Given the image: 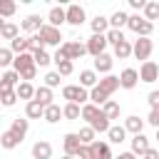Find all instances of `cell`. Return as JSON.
Returning <instances> with one entry per match:
<instances>
[{"mask_svg": "<svg viewBox=\"0 0 159 159\" xmlns=\"http://www.w3.org/2000/svg\"><path fill=\"white\" fill-rule=\"evenodd\" d=\"M119 87H122V84H119V77L107 75V77H102V80H99V84L89 92V102H92V104H97V107H104V104L109 102V94H114Z\"/></svg>", "mask_w": 159, "mask_h": 159, "instance_id": "cell-1", "label": "cell"}, {"mask_svg": "<svg viewBox=\"0 0 159 159\" xmlns=\"http://www.w3.org/2000/svg\"><path fill=\"white\" fill-rule=\"evenodd\" d=\"M127 27H129L132 32H137L139 37H149V35H152V30H154V22H149V20H147V17H142V15H129Z\"/></svg>", "mask_w": 159, "mask_h": 159, "instance_id": "cell-2", "label": "cell"}, {"mask_svg": "<svg viewBox=\"0 0 159 159\" xmlns=\"http://www.w3.org/2000/svg\"><path fill=\"white\" fill-rule=\"evenodd\" d=\"M62 97H65L67 102L82 104V102H87V99H89V92H87L82 84H67V87H62Z\"/></svg>", "mask_w": 159, "mask_h": 159, "instance_id": "cell-3", "label": "cell"}, {"mask_svg": "<svg viewBox=\"0 0 159 159\" xmlns=\"http://www.w3.org/2000/svg\"><path fill=\"white\" fill-rule=\"evenodd\" d=\"M37 35H40V40L45 42V47H47V45H57V47H60V40H62V32H60V27L42 25V30H40Z\"/></svg>", "mask_w": 159, "mask_h": 159, "instance_id": "cell-4", "label": "cell"}, {"mask_svg": "<svg viewBox=\"0 0 159 159\" xmlns=\"http://www.w3.org/2000/svg\"><path fill=\"white\" fill-rule=\"evenodd\" d=\"M107 35H92L89 40H87V52L92 55V57H99V55H104V50H107Z\"/></svg>", "mask_w": 159, "mask_h": 159, "instance_id": "cell-5", "label": "cell"}, {"mask_svg": "<svg viewBox=\"0 0 159 159\" xmlns=\"http://www.w3.org/2000/svg\"><path fill=\"white\" fill-rule=\"evenodd\" d=\"M152 50H154V42H152L149 37H139V40L134 42V57H137V60H144V62H149V55H152Z\"/></svg>", "mask_w": 159, "mask_h": 159, "instance_id": "cell-6", "label": "cell"}, {"mask_svg": "<svg viewBox=\"0 0 159 159\" xmlns=\"http://www.w3.org/2000/svg\"><path fill=\"white\" fill-rule=\"evenodd\" d=\"M139 80L142 82H157L159 80V65L157 62H142V67H139Z\"/></svg>", "mask_w": 159, "mask_h": 159, "instance_id": "cell-7", "label": "cell"}, {"mask_svg": "<svg viewBox=\"0 0 159 159\" xmlns=\"http://www.w3.org/2000/svg\"><path fill=\"white\" fill-rule=\"evenodd\" d=\"M62 147H65V154H67V157H77V152H80V147H82V142H80V134H77V132H70V134H65V139H62Z\"/></svg>", "mask_w": 159, "mask_h": 159, "instance_id": "cell-8", "label": "cell"}, {"mask_svg": "<svg viewBox=\"0 0 159 159\" xmlns=\"http://www.w3.org/2000/svg\"><path fill=\"white\" fill-rule=\"evenodd\" d=\"M2 82H0V89H17L22 82V77H20V72H15V70H5L2 72V77H0Z\"/></svg>", "mask_w": 159, "mask_h": 159, "instance_id": "cell-9", "label": "cell"}, {"mask_svg": "<svg viewBox=\"0 0 159 159\" xmlns=\"http://www.w3.org/2000/svg\"><path fill=\"white\" fill-rule=\"evenodd\" d=\"M137 82H139V72H137L134 67L122 70V75H119V84H122L124 89H134V87H137Z\"/></svg>", "mask_w": 159, "mask_h": 159, "instance_id": "cell-10", "label": "cell"}, {"mask_svg": "<svg viewBox=\"0 0 159 159\" xmlns=\"http://www.w3.org/2000/svg\"><path fill=\"white\" fill-rule=\"evenodd\" d=\"M62 50H65L67 60L72 62V60H80V57L87 52V45H82V42H65V45H62Z\"/></svg>", "mask_w": 159, "mask_h": 159, "instance_id": "cell-11", "label": "cell"}, {"mask_svg": "<svg viewBox=\"0 0 159 159\" xmlns=\"http://www.w3.org/2000/svg\"><path fill=\"white\" fill-rule=\"evenodd\" d=\"M15 72H25L30 67H35V55L32 52H22V55H15V62H12Z\"/></svg>", "mask_w": 159, "mask_h": 159, "instance_id": "cell-12", "label": "cell"}, {"mask_svg": "<svg viewBox=\"0 0 159 159\" xmlns=\"http://www.w3.org/2000/svg\"><path fill=\"white\" fill-rule=\"evenodd\" d=\"M67 22H70L72 27H80V25L84 22V7H82V5H70V7H67Z\"/></svg>", "mask_w": 159, "mask_h": 159, "instance_id": "cell-13", "label": "cell"}, {"mask_svg": "<svg viewBox=\"0 0 159 159\" xmlns=\"http://www.w3.org/2000/svg\"><path fill=\"white\" fill-rule=\"evenodd\" d=\"M149 149H152V147H149V137H144V134H134V137H132V152H134V154L144 157Z\"/></svg>", "mask_w": 159, "mask_h": 159, "instance_id": "cell-14", "label": "cell"}, {"mask_svg": "<svg viewBox=\"0 0 159 159\" xmlns=\"http://www.w3.org/2000/svg\"><path fill=\"white\" fill-rule=\"evenodd\" d=\"M32 157H35V159H50V157H52V144L45 142V139L35 142V144H32Z\"/></svg>", "mask_w": 159, "mask_h": 159, "instance_id": "cell-15", "label": "cell"}, {"mask_svg": "<svg viewBox=\"0 0 159 159\" xmlns=\"http://www.w3.org/2000/svg\"><path fill=\"white\" fill-rule=\"evenodd\" d=\"M42 25H45V22H42V17H40V15H27V17L20 22V27H22L25 32H40V30H42Z\"/></svg>", "mask_w": 159, "mask_h": 159, "instance_id": "cell-16", "label": "cell"}, {"mask_svg": "<svg viewBox=\"0 0 159 159\" xmlns=\"http://www.w3.org/2000/svg\"><path fill=\"white\" fill-rule=\"evenodd\" d=\"M112 65H114V57L112 55H99V57H94V72H102V75H109V70H112Z\"/></svg>", "mask_w": 159, "mask_h": 159, "instance_id": "cell-17", "label": "cell"}, {"mask_svg": "<svg viewBox=\"0 0 159 159\" xmlns=\"http://www.w3.org/2000/svg\"><path fill=\"white\" fill-rule=\"evenodd\" d=\"M92 159H114V154H112L107 142H94L92 144Z\"/></svg>", "mask_w": 159, "mask_h": 159, "instance_id": "cell-18", "label": "cell"}, {"mask_svg": "<svg viewBox=\"0 0 159 159\" xmlns=\"http://www.w3.org/2000/svg\"><path fill=\"white\" fill-rule=\"evenodd\" d=\"M62 22H67V10H62V7H52V10H50V15H47V25L60 27Z\"/></svg>", "mask_w": 159, "mask_h": 159, "instance_id": "cell-19", "label": "cell"}, {"mask_svg": "<svg viewBox=\"0 0 159 159\" xmlns=\"http://www.w3.org/2000/svg\"><path fill=\"white\" fill-rule=\"evenodd\" d=\"M89 27H92V35H107L112 27H109V20L107 17H102V15H97L92 22H89Z\"/></svg>", "mask_w": 159, "mask_h": 159, "instance_id": "cell-20", "label": "cell"}, {"mask_svg": "<svg viewBox=\"0 0 159 159\" xmlns=\"http://www.w3.org/2000/svg\"><path fill=\"white\" fill-rule=\"evenodd\" d=\"M45 109L47 107H42L37 99H32V102H27V107H25V114H27V119H45Z\"/></svg>", "mask_w": 159, "mask_h": 159, "instance_id": "cell-21", "label": "cell"}, {"mask_svg": "<svg viewBox=\"0 0 159 159\" xmlns=\"http://www.w3.org/2000/svg\"><path fill=\"white\" fill-rule=\"evenodd\" d=\"M99 114H102V107H97V104H92V102L82 107V119H84L87 124L97 122V119H99Z\"/></svg>", "mask_w": 159, "mask_h": 159, "instance_id": "cell-22", "label": "cell"}, {"mask_svg": "<svg viewBox=\"0 0 159 159\" xmlns=\"http://www.w3.org/2000/svg\"><path fill=\"white\" fill-rule=\"evenodd\" d=\"M0 37L12 42V40H17V37H20V27H17V25H12V22H2V25H0Z\"/></svg>", "mask_w": 159, "mask_h": 159, "instance_id": "cell-23", "label": "cell"}, {"mask_svg": "<svg viewBox=\"0 0 159 159\" xmlns=\"http://www.w3.org/2000/svg\"><path fill=\"white\" fill-rule=\"evenodd\" d=\"M80 84H82L84 89H87V87H92V89H94V87L99 84L97 72H94V70H82V72H80Z\"/></svg>", "mask_w": 159, "mask_h": 159, "instance_id": "cell-24", "label": "cell"}, {"mask_svg": "<svg viewBox=\"0 0 159 159\" xmlns=\"http://www.w3.org/2000/svg\"><path fill=\"white\" fill-rule=\"evenodd\" d=\"M124 129L132 132V134H142V129H144V119H139L137 114H132V117L124 119Z\"/></svg>", "mask_w": 159, "mask_h": 159, "instance_id": "cell-25", "label": "cell"}, {"mask_svg": "<svg viewBox=\"0 0 159 159\" xmlns=\"http://www.w3.org/2000/svg\"><path fill=\"white\" fill-rule=\"evenodd\" d=\"M27 127H30V122L17 117V119H12V127H10V132H12V134H15V137L22 142V139H25V134H27Z\"/></svg>", "mask_w": 159, "mask_h": 159, "instance_id": "cell-26", "label": "cell"}, {"mask_svg": "<svg viewBox=\"0 0 159 159\" xmlns=\"http://www.w3.org/2000/svg\"><path fill=\"white\" fill-rule=\"evenodd\" d=\"M35 99H37L42 107H50V104H55V102H52V89H50V87H45V84H42V87H37V92H35Z\"/></svg>", "mask_w": 159, "mask_h": 159, "instance_id": "cell-27", "label": "cell"}, {"mask_svg": "<svg viewBox=\"0 0 159 159\" xmlns=\"http://www.w3.org/2000/svg\"><path fill=\"white\" fill-rule=\"evenodd\" d=\"M127 22H129V15H127V12H122V10H117V12L109 17V27H112V30H122Z\"/></svg>", "mask_w": 159, "mask_h": 159, "instance_id": "cell-28", "label": "cell"}, {"mask_svg": "<svg viewBox=\"0 0 159 159\" xmlns=\"http://www.w3.org/2000/svg\"><path fill=\"white\" fill-rule=\"evenodd\" d=\"M129 55H134V45H129V40H124V42H119L114 47V57L117 60H127Z\"/></svg>", "mask_w": 159, "mask_h": 159, "instance_id": "cell-29", "label": "cell"}, {"mask_svg": "<svg viewBox=\"0 0 159 159\" xmlns=\"http://www.w3.org/2000/svg\"><path fill=\"white\" fill-rule=\"evenodd\" d=\"M107 137H109V142L122 144V142L127 139V129H124V127H119V124H112V129L107 132Z\"/></svg>", "mask_w": 159, "mask_h": 159, "instance_id": "cell-30", "label": "cell"}, {"mask_svg": "<svg viewBox=\"0 0 159 159\" xmlns=\"http://www.w3.org/2000/svg\"><path fill=\"white\" fill-rule=\"evenodd\" d=\"M35 92H37V89L32 87V82H22V84L17 87V97H20V99H27V102L35 99Z\"/></svg>", "mask_w": 159, "mask_h": 159, "instance_id": "cell-31", "label": "cell"}, {"mask_svg": "<svg viewBox=\"0 0 159 159\" xmlns=\"http://www.w3.org/2000/svg\"><path fill=\"white\" fill-rule=\"evenodd\" d=\"M17 99H20V97H17V89H0V102H2V107H12Z\"/></svg>", "mask_w": 159, "mask_h": 159, "instance_id": "cell-32", "label": "cell"}, {"mask_svg": "<svg viewBox=\"0 0 159 159\" xmlns=\"http://www.w3.org/2000/svg\"><path fill=\"white\" fill-rule=\"evenodd\" d=\"M60 117H65V112L57 107V104H50L47 109H45V122H50V124H55V122H60Z\"/></svg>", "mask_w": 159, "mask_h": 159, "instance_id": "cell-33", "label": "cell"}, {"mask_svg": "<svg viewBox=\"0 0 159 159\" xmlns=\"http://www.w3.org/2000/svg\"><path fill=\"white\" fill-rule=\"evenodd\" d=\"M62 112H65L67 119H80V117H82V107L75 104V102H67V104L62 107Z\"/></svg>", "mask_w": 159, "mask_h": 159, "instance_id": "cell-34", "label": "cell"}, {"mask_svg": "<svg viewBox=\"0 0 159 159\" xmlns=\"http://www.w3.org/2000/svg\"><path fill=\"white\" fill-rule=\"evenodd\" d=\"M0 144H2V149H15L17 144H20V139L7 129V132H2V137H0Z\"/></svg>", "mask_w": 159, "mask_h": 159, "instance_id": "cell-35", "label": "cell"}, {"mask_svg": "<svg viewBox=\"0 0 159 159\" xmlns=\"http://www.w3.org/2000/svg\"><path fill=\"white\" fill-rule=\"evenodd\" d=\"M102 112L107 114V119H119V104H117L114 99H109V102L102 107Z\"/></svg>", "mask_w": 159, "mask_h": 159, "instance_id": "cell-36", "label": "cell"}, {"mask_svg": "<svg viewBox=\"0 0 159 159\" xmlns=\"http://www.w3.org/2000/svg\"><path fill=\"white\" fill-rule=\"evenodd\" d=\"M89 127H92L94 132H109V129H112V124H109V119H107V114H104V112H102V114H99V119H97V122H92Z\"/></svg>", "mask_w": 159, "mask_h": 159, "instance_id": "cell-37", "label": "cell"}, {"mask_svg": "<svg viewBox=\"0 0 159 159\" xmlns=\"http://www.w3.org/2000/svg\"><path fill=\"white\" fill-rule=\"evenodd\" d=\"M77 134H80V142H82V144H87V147L97 142V139H94V129H92V127H82Z\"/></svg>", "mask_w": 159, "mask_h": 159, "instance_id": "cell-38", "label": "cell"}, {"mask_svg": "<svg viewBox=\"0 0 159 159\" xmlns=\"http://www.w3.org/2000/svg\"><path fill=\"white\" fill-rule=\"evenodd\" d=\"M144 17H147L149 22L159 20V2H147V7H144Z\"/></svg>", "mask_w": 159, "mask_h": 159, "instance_id": "cell-39", "label": "cell"}, {"mask_svg": "<svg viewBox=\"0 0 159 159\" xmlns=\"http://www.w3.org/2000/svg\"><path fill=\"white\" fill-rule=\"evenodd\" d=\"M15 62V52L10 50V47H2L0 50V67H7V65H12Z\"/></svg>", "mask_w": 159, "mask_h": 159, "instance_id": "cell-40", "label": "cell"}, {"mask_svg": "<svg viewBox=\"0 0 159 159\" xmlns=\"http://www.w3.org/2000/svg\"><path fill=\"white\" fill-rule=\"evenodd\" d=\"M107 42H109V45H114V47H117L119 42H124L122 30H109V32H107Z\"/></svg>", "mask_w": 159, "mask_h": 159, "instance_id": "cell-41", "label": "cell"}, {"mask_svg": "<svg viewBox=\"0 0 159 159\" xmlns=\"http://www.w3.org/2000/svg\"><path fill=\"white\" fill-rule=\"evenodd\" d=\"M50 62H52V57H50L45 50H37V52H35V65H40V67H47Z\"/></svg>", "mask_w": 159, "mask_h": 159, "instance_id": "cell-42", "label": "cell"}, {"mask_svg": "<svg viewBox=\"0 0 159 159\" xmlns=\"http://www.w3.org/2000/svg\"><path fill=\"white\" fill-rule=\"evenodd\" d=\"M15 10H17V5H15V2H10V0H7V2H0V15H2V17L15 15Z\"/></svg>", "mask_w": 159, "mask_h": 159, "instance_id": "cell-43", "label": "cell"}, {"mask_svg": "<svg viewBox=\"0 0 159 159\" xmlns=\"http://www.w3.org/2000/svg\"><path fill=\"white\" fill-rule=\"evenodd\" d=\"M60 77H62L60 72H47V75H45V87H50V89L57 87V84H60Z\"/></svg>", "mask_w": 159, "mask_h": 159, "instance_id": "cell-44", "label": "cell"}, {"mask_svg": "<svg viewBox=\"0 0 159 159\" xmlns=\"http://www.w3.org/2000/svg\"><path fill=\"white\" fill-rule=\"evenodd\" d=\"M72 70H75V65H72L70 60H65V62H60V65H57V72H60L62 77H67V75H72Z\"/></svg>", "mask_w": 159, "mask_h": 159, "instance_id": "cell-45", "label": "cell"}, {"mask_svg": "<svg viewBox=\"0 0 159 159\" xmlns=\"http://www.w3.org/2000/svg\"><path fill=\"white\" fill-rule=\"evenodd\" d=\"M77 159H92V144L87 147V144H82L80 147V152H77Z\"/></svg>", "mask_w": 159, "mask_h": 159, "instance_id": "cell-46", "label": "cell"}, {"mask_svg": "<svg viewBox=\"0 0 159 159\" xmlns=\"http://www.w3.org/2000/svg\"><path fill=\"white\" fill-rule=\"evenodd\" d=\"M147 122H149L152 127H157V129H159V107H154V109L149 112V117H147Z\"/></svg>", "mask_w": 159, "mask_h": 159, "instance_id": "cell-47", "label": "cell"}, {"mask_svg": "<svg viewBox=\"0 0 159 159\" xmlns=\"http://www.w3.org/2000/svg\"><path fill=\"white\" fill-rule=\"evenodd\" d=\"M35 75H37V65H35V67H30V70H25V72H20L22 82H30V80H35Z\"/></svg>", "mask_w": 159, "mask_h": 159, "instance_id": "cell-48", "label": "cell"}, {"mask_svg": "<svg viewBox=\"0 0 159 159\" xmlns=\"http://www.w3.org/2000/svg\"><path fill=\"white\" fill-rule=\"evenodd\" d=\"M147 102L152 104V109H154V107H159V89H154V92H149V94H147Z\"/></svg>", "mask_w": 159, "mask_h": 159, "instance_id": "cell-49", "label": "cell"}, {"mask_svg": "<svg viewBox=\"0 0 159 159\" xmlns=\"http://www.w3.org/2000/svg\"><path fill=\"white\" fill-rule=\"evenodd\" d=\"M129 7H134V10H144V7H147V0H129Z\"/></svg>", "mask_w": 159, "mask_h": 159, "instance_id": "cell-50", "label": "cell"}, {"mask_svg": "<svg viewBox=\"0 0 159 159\" xmlns=\"http://www.w3.org/2000/svg\"><path fill=\"white\" fill-rule=\"evenodd\" d=\"M114 159H137V154H134V152H122V154L114 157Z\"/></svg>", "mask_w": 159, "mask_h": 159, "instance_id": "cell-51", "label": "cell"}, {"mask_svg": "<svg viewBox=\"0 0 159 159\" xmlns=\"http://www.w3.org/2000/svg\"><path fill=\"white\" fill-rule=\"evenodd\" d=\"M144 159H159V152H157V149H149V152L144 154Z\"/></svg>", "mask_w": 159, "mask_h": 159, "instance_id": "cell-52", "label": "cell"}, {"mask_svg": "<svg viewBox=\"0 0 159 159\" xmlns=\"http://www.w3.org/2000/svg\"><path fill=\"white\" fill-rule=\"evenodd\" d=\"M62 159H75V157H67V154H65V157H62Z\"/></svg>", "mask_w": 159, "mask_h": 159, "instance_id": "cell-53", "label": "cell"}, {"mask_svg": "<svg viewBox=\"0 0 159 159\" xmlns=\"http://www.w3.org/2000/svg\"><path fill=\"white\" fill-rule=\"evenodd\" d=\"M157 142H159V129H157Z\"/></svg>", "mask_w": 159, "mask_h": 159, "instance_id": "cell-54", "label": "cell"}]
</instances>
